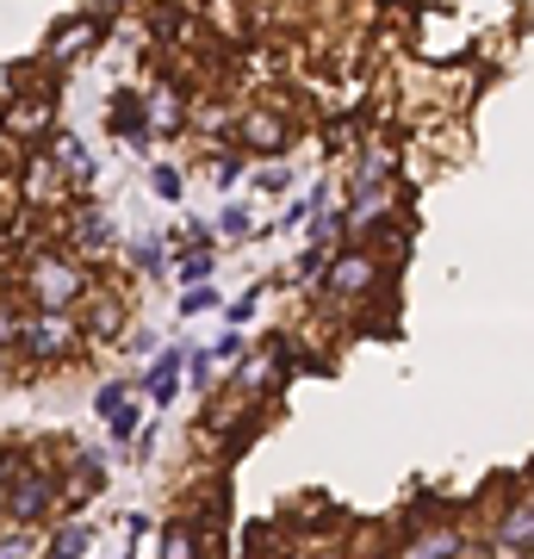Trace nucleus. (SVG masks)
Listing matches in <instances>:
<instances>
[{"label": "nucleus", "mask_w": 534, "mask_h": 559, "mask_svg": "<svg viewBox=\"0 0 534 559\" xmlns=\"http://www.w3.org/2000/svg\"><path fill=\"white\" fill-rule=\"evenodd\" d=\"M62 230H69V249H75V255H112V249H119V224L106 218L99 205H75V212L62 218Z\"/></svg>", "instance_id": "5"}, {"label": "nucleus", "mask_w": 534, "mask_h": 559, "mask_svg": "<svg viewBox=\"0 0 534 559\" xmlns=\"http://www.w3.org/2000/svg\"><path fill=\"white\" fill-rule=\"evenodd\" d=\"M106 7H131V0H106Z\"/></svg>", "instance_id": "32"}, {"label": "nucleus", "mask_w": 534, "mask_h": 559, "mask_svg": "<svg viewBox=\"0 0 534 559\" xmlns=\"http://www.w3.org/2000/svg\"><path fill=\"white\" fill-rule=\"evenodd\" d=\"M323 267H330V249H305V255H298V280H305V286H311V280H323Z\"/></svg>", "instance_id": "23"}, {"label": "nucleus", "mask_w": 534, "mask_h": 559, "mask_svg": "<svg viewBox=\"0 0 534 559\" xmlns=\"http://www.w3.org/2000/svg\"><path fill=\"white\" fill-rule=\"evenodd\" d=\"M119 399H131V380H112V385H99V411H112V404H119Z\"/></svg>", "instance_id": "27"}, {"label": "nucleus", "mask_w": 534, "mask_h": 559, "mask_svg": "<svg viewBox=\"0 0 534 559\" xmlns=\"http://www.w3.org/2000/svg\"><path fill=\"white\" fill-rule=\"evenodd\" d=\"M20 330H25V318L13 311V305H0V355H7V348H20Z\"/></svg>", "instance_id": "24"}, {"label": "nucleus", "mask_w": 534, "mask_h": 559, "mask_svg": "<svg viewBox=\"0 0 534 559\" xmlns=\"http://www.w3.org/2000/svg\"><path fill=\"white\" fill-rule=\"evenodd\" d=\"M218 237H230V242L256 237V224H249V212H242V205H224V212H218Z\"/></svg>", "instance_id": "21"}, {"label": "nucleus", "mask_w": 534, "mask_h": 559, "mask_svg": "<svg viewBox=\"0 0 534 559\" xmlns=\"http://www.w3.org/2000/svg\"><path fill=\"white\" fill-rule=\"evenodd\" d=\"M13 131H20V138H44V131H50V100H32V106H13Z\"/></svg>", "instance_id": "18"}, {"label": "nucleus", "mask_w": 534, "mask_h": 559, "mask_svg": "<svg viewBox=\"0 0 534 559\" xmlns=\"http://www.w3.org/2000/svg\"><path fill=\"white\" fill-rule=\"evenodd\" d=\"M81 323H87V336L94 342H119L124 336V299H94Z\"/></svg>", "instance_id": "10"}, {"label": "nucleus", "mask_w": 534, "mask_h": 559, "mask_svg": "<svg viewBox=\"0 0 534 559\" xmlns=\"http://www.w3.org/2000/svg\"><path fill=\"white\" fill-rule=\"evenodd\" d=\"M50 168H57L69 187H87L94 180V156H87V143L75 131H50Z\"/></svg>", "instance_id": "7"}, {"label": "nucleus", "mask_w": 534, "mask_h": 559, "mask_svg": "<svg viewBox=\"0 0 534 559\" xmlns=\"http://www.w3.org/2000/svg\"><path fill=\"white\" fill-rule=\"evenodd\" d=\"M106 112H112L106 124H112V131H119L124 143H150V106H143V94H131V87H119Z\"/></svg>", "instance_id": "8"}, {"label": "nucleus", "mask_w": 534, "mask_h": 559, "mask_svg": "<svg viewBox=\"0 0 534 559\" xmlns=\"http://www.w3.org/2000/svg\"><path fill=\"white\" fill-rule=\"evenodd\" d=\"M379 280L385 274H379V261L367 255V249H330V267H323L317 286H323L330 299H367Z\"/></svg>", "instance_id": "4"}, {"label": "nucleus", "mask_w": 534, "mask_h": 559, "mask_svg": "<svg viewBox=\"0 0 534 559\" xmlns=\"http://www.w3.org/2000/svg\"><path fill=\"white\" fill-rule=\"evenodd\" d=\"M0 559H32V540H25V535H7V540H0Z\"/></svg>", "instance_id": "29"}, {"label": "nucleus", "mask_w": 534, "mask_h": 559, "mask_svg": "<svg viewBox=\"0 0 534 559\" xmlns=\"http://www.w3.org/2000/svg\"><path fill=\"white\" fill-rule=\"evenodd\" d=\"M87 540H94V528H87V522H69V528H57V535H50L44 559H81V554H87Z\"/></svg>", "instance_id": "15"}, {"label": "nucleus", "mask_w": 534, "mask_h": 559, "mask_svg": "<svg viewBox=\"0 0 534 559\" xmlns=\"http://www.w3.org/2000/svg\"><path fill=\"white\" fill-rule=\"evenodd\" d=\"M143 106H150V124H156V131H180V124H187V119H180V112H187V100H180L175 87H156Z\"/></svg>", "instance_id": "14"}, {"label": "nucleus", "mask_w": 534, "mask_h": 559, "mask_svg": "<svg viewBox=\"0 0 534 559\" xmlns=\"http://www.w3.org/2000/svg\"><path fill=\"white\" fill-rule=\"evenodd\" d=\"M13 473H20V454H13V448H7V441H0V485L13 479Z\"/></svg>", "instance_id": "30"}, {"label": "nucleus", "mask_w": 534, "mask_h": 559, "mask_svg": "<svg viewBox=\"0 0 534 559\" xmlns=\"http://www.w3.org/2000/svg\"><path fill=\"white\" fill-rule=\"evenodd\" d=\"M212 274H218V249H212V242H193V249L175 261V280H180V286H199V280H212Z\"/></svg>", "instance_id": "12"}, {"label": "nucleus", "mask_w": 534, "mask_h": 559, "mask_svg": "<svg viewBox=\"0 0 534 559\" xmlns=\"http://www.w3.org/2000/svg\"><path fill=\"white\" fill-rule=\"evenodd\" d=\"M261 311V286H249V293H237V299L224 305V318H230V330H242V323Z\"/></svg>", "instance_id": "22"}, {"label": "nucleus", "mask_w": 534, "mask_h": 559, "mask_svg": "<svg viewBox=\"0 0 534 559\" xmlns=\"http://www.w3.org/2000/svg\"><path fill=\"white\" fill-rule=\"evenodd\" d=\"M25 293L38 311H75L87 293H94V274L81 267L75 249H38L25 261Z\"/></svg>", "instance_id": "1"}, {"label": "nucleus", "mask_w": 534, "mask_h": 559, "mask_svg": "<svg viewBox=\"0 0 534 559\" xmlns=\"http://www.w3.org/2000/svg\"><path fill=\"white\" fill-rule=\"evenodd\" d=\"M212 187H218V193L242 187V156H237V150H218V162H212Z\"/></svg>", "instance_id": "20"}, {"label": "nucleus", "mask_w": 534, "mask_h": 559, "mask_svg": "<svg viewBox=\"0 0 534 559\" xmlns=\"http://www.w3.org/2000/svg\"><path fill=\"white\" fill-rule=\"evenodd\" d=\"M20 348L32 360H69V355H81V323H75V311H38V318H25V330H20Z\"/></svg>", "instance_id": "2"}, {"label": "nucleus", "mask_w": 534, "mask_h": 559, "mask_svg": "<svg viewBox=\"0 0 534 559\" xmlns=\"http://www.w3.org/2000/svg\"><path fill=\"white\" fill-rule=\"evenodd\" d=\"M256 187H261V193H286L293 175H286V168H268V175H256Z\"/></svg>", "instance_id": "28"}, {"label": "nucleus", "mask_w": 534, "mask_h": 559, "mask_svg": "<svg viewBox=\"0 0 534 559\" xmlns=\"http://www.w3.org/2000/svg\"><path fill=\"white\" fill-rule=\"evenodd\" d=\"M162 559H199V528L168 522V528H162Z\"/></svg>", "instance_id": "16"}, {"label": "nucleus", "mask_w": 534, "mask_h": 559, "mask_svg": "<svg viewBox=\"0 0 534 559\" xmlns=\"http://www.w3.org/2000/svg\"><path fill=\"white\" fill-rule=\"evenodd\" d=\"M237 143L242 150H256V156H280V150H286V143H293V124L280 119V112H242L237 119Z\"/></svg>", "instance_id": "6"}, {"label": "nucleus", "mask_w": 534, "mask_h": 559, "mask_svg": "<svg viewBox=\"0 0 534 559\" xmlns=\"http://www.w3.org/2000/svg\"><path fill=\"white\" fill-rule=\"evenodd\" d=\"M131 261H138V274H162V242H138Z\"/></svg>", "instance_id": "25"}, {"label": "nucleus", "mask_w": 534, "mask_h": 559, "mask_svg": "<svg viewBox=\"0 0 534 559\" xmlns=\"http://www.w3.org/2000/svg\"><path fill=\"white\" fill-rule=\"evenodd\" d=\"M106 417V436H112V448H124V441H138V429H143V411L131 399H119L112 411H99Z\"/></svg>", "instance_id": "13"}, {"label": "nucleus", "mask_w": 534, "mask_h": 559, "mask_svg": "<svg viewBox=\"0 0 534 559\" xmlns=\"http://www.w3.org/2000/svg\"><path fill=\"white\" fill-rule=\"evenodd\" d=\"M497 547H503L510 559H529V547H534V516H529V503L503 510V522H497Z\"/></svg>", "instance_id": "9"}, {"label": "nucleus", "mask_w": 534, "mask_h": 559, "mask_svg": "<svg viewBox=\"0 0 534 559\" xmlns=\"http://www.w3.org/2000/svg\"><path fill=\"white\" fill-rule=\"evenodd\" d=\"M205 311H224V299H218V286H212V280H199V286L180 293V318H205Z\"/></svg>", "instance_id": "17"}, {"label": "nucleus", "mask_w": 534, "mask_h": 559, "mask_svg": "<svg viewBox=\"0 0 534 559\" xmlns=\"http://www.w3.org/2000/svg\"><path fill=\"white\" fill-rule=\"evenodd\" d=\"M57 473H44V466H25L20 460V473L7 479V491H0V510L13 522H44L50 516V503H57Z\"/></svg>", "instance_id": "3"}, {"label": "nucleus", "mask_w": 534, "mask_h": 559, "mask_svg": "<svg viewBox=\"0 0 534 559\" xmlns=\"http://www.w3.org/2000/svg\"><path fill=\"white\" fill-rule=\"evenodd\" d=\"M205 355H212V360H237V355H242V336H237V330H224V336L212 342Z\"/></svg>", "instance_id": "26"}, {"label": "nucleus", "mask_w": 534, "mask_h": 559, "mask_svg": "<svg viewBox=\"0 0 534 559\" xmlns=\"http://www.w3.org/2000/svg\"><path fill=\"white\" fill-rule=\"evenodd\" d=\"M156 7H193V0H156Z\"/></svg>", "instance_id": "31"}, {"label": "nucleus", "mask_w": 534, "mask_h": 559, "mask_svg": "<svg viewBox=\"0 0 534 559\" xmlns=\"http://www.w3.org/2000/svg\"><path fill=\"white\" fill-rule=\"evenodd\" d=\"M150 193H156V200H168V205H175L180 193H187V180H180L175 162H156V168H150Z\"/></svg>", "instance_id": "19"}, {"label": "nucleus", "mask_w": 534, "mask_h": 559, "mask_svg": "<svg viewBox=\"0 0 534 559\" xmlns=\"http://www.w3.org/2000/svg\"><path fill=\"white\" fill-rule=\"evenodd\" d=\"M460 547H466V535H460L454 522H441L436 535H423L416 547H404V559H454Z\"/></svg>", "instance_id": "11"}]
</instances>
